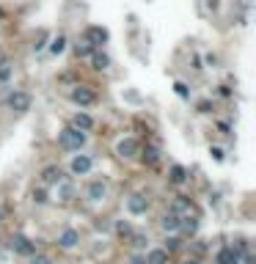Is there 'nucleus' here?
<instances>
[{"label": "nucleus", "instance_id": "obj_13", "mask_svg": "<svg viewBox=\"0 0 256 264\" xmlns=\"http://www.w3.org/2000/svg\"><path fill=\"white\" fill-rule=\"evenodd\" d=\"M107 195V185L102 179H97V182H91L89 185V201H102Z\"/></svg>", "mask_w": 256, "mask_h": 264}, {"label": "nucleus", "instance_id": "obj_25", "mask_svg": "<svg viewBox=\"0 0 256 264\" xmlns=\"http://www.w3.org/2000/svg\"><path fill=\"white\" fill-rule=\"evenodd\" d=\"M234 264H253V256L248 250H237L234 253Z\"/></svg>", "mask_w": 256, "mask_h": 264}, {"label": "nucleus", "instance_id": "obj_12", "mask_svg": "<svg viewBox=\"0 0 256 264\" xmlns=\"http://www.w3.org/2000/svg\"><path fill=\"white\" fill-rule=\"evenodd\" d=\"M61 179H64V173H61V168H58V165H47L44 171H42V185H44V187L58 185Z\"/></svg>", "mask_w": 256, "mask_h": 264}, {"label": "nucleus", "instance_id": "obj_11", "mask_svg": "<svg viewBox=\"0 0 256 264\" xmlns=\"http://www.w3.org/2000/svg\"><path fill=\"white\" fill-rule=\"evenodd\" d=\"M77 242H80V234L75 231V228H66V231H61V234H58V248H64V250L75 248Z\"/></svg>", "mask_w": 256, "mask_h": 264}, {"label": "nucleus", "instance_id": "obj_19", "mask_svg": "<svg viewBox=\"0 0 256 264\" xmlns=\"http://www.w3.org/2000/svg\"><path fill=\"white\" fill-rule=\"evenodd\" d=\"M138 154L144 157L146 165H157V162H160V149L157 146H146L144 152H138Z\"/></svg>", "mask_w": 256, "mask_h": 264}, {"label": "nucleus", "instance_id": "obj_16", "mask_svg": "<svg viewBox=\"0 0 256 264\" xmlns=\"http://www.w3.org/2000/svg\"><path fill=\"white\" fill-rule=\"evenodd\" d=\"M168 259H171V253L163 248H154L149 250V256H146V264H168Z\"/></svg>", "mask_w": 256, "mask_h": 264}, {"label": "nucleus", "instance_id": "obj_26", "mask_svg": "<svg viewBox=\"0 0 256 264\" xmlns=\"http://www.w3.org/2000/svg\"><path fill=\"white\" fill-rule=\"evenodd\" d=\"M179 245H182V240H179V237H168V240H165V248H163V250H168V253H174V250H179Z\"/></svg>", "mask_w": 256, "mask_h": 264}, {"label": "nucleus", "instance_id": "obj_1", "mask_svg": "<svg viewBox=\"0 0 256 264\" xmlns=\"http://www.w3.org/2000/svg\"><path fill=\"white\" fill-rule=\"evenodd\" d=\"M58 146L64 152H80L86 146V132L77 130V127H66V130L58 132Z\"/></svg>", "mask_w": 256, "mask_h": 264}, {"label": "nucleus", "instance_id": "obj_17", "mask_svg": "<svg viewBox=\"0 0 256 264\" xmlns=\"http://www.w3.org/2000/svg\"><path fill=\"white\" fill-rule=\"evenodd\" d=\"M168 182H171V185H185V182H187V171L182 165H171V171H168Z\"/></svg>", "mask_w": 256, "mask_h": 264}, {"label": "nucleus", "instance_id": "obj_18", "mask_svg": "<svg viewBox=\"0 0 256 264\" xmlns=\"http://www.w3.org/2000/svg\"><path fill=\"white\" fill-rule=\"evenodd\" d=\"M179 215H174V212H165L163 215V220H160V226H163V231H179Z\"/></svg>", "mask_w": 256, "mask_h": 264}, {"label": "nucleus", "instance_id": "obj_21", "mask_svg": "<svg viewBox=\"0 0 256 264\" xmlns=\"http://www.w3.org/2000/svg\"><path fill=\"white\" fill-rule=\"evenodd\" d=\"M97 50V47H91L86 39H77V44H75V52H77V58H91V52Z\"/></svg>", "mask_w": 256, "mask_h": 264}, {"label": "nucleus", "instance_id": "obj_37", "mask_svg": "<svg viewBox=\"0 0 256 264\" xmlns=\"http://www.w3.org/2000/svg\"><path fill=\"white\" fill-rule=\"evenodd\" d=\"M0 220H3V209H0Z\"/></svg>", "mask_w": 256, "mask_h": 264}, {"label": "nucleus", "instance_id": "obj_22", "mask_svg": "<svg viewBox=\"0 0 256 264\" xmlns=\"http://www.w3.org/2000/svg\"><path fill=\"white\" fill-rule=\"evenodd\" d=\"M64 50H66V36H64V33H58V36L52 39V44H50V52H52V55H61Z\"/></svg>", "mask_w": 256, "mask_h": 264}, {"label": "nucleus", "instance_id": "obj_3", "mask_svg": "<svg viewBox=\"0 0 256 264\" xmlns=\"http://www.w3.org/2000/svg\"><path fill=\"white\" fill-rule=\"evenodd\" d=\"M83 39L89 42L91 47H105L107 39H110V33H107V28H102V25H89V28L83 31Z\"/></svg>", "mask_w": 256, "mask_h": 264}, {"label": "nucleus", "instance_id": "obj_30", "mask_svg": "<svg viewBox=\"0 0 256 264\" xmlns=\"http://www.w3.org/2000/svg\"><path fill=\"white\" fill-rule=\"evenodd\" d=\"M31 264H52V261L47 259V256H36V253H33L31 256Z\"/></svg>", "mask_w": 256, "mask_h": 264}, {"label": "nucleus", "instance_id": "obj_27", "mask_svg": "<svg viewBox=\"0 0 256 264\" xmlns=\"http://www.w3.org/2000/svg\"><path fill=\"white\" fill-rule=\"evenodd\" d=\"M116 234H119V237H130V234H132L130 223H127V220H119V223H116Z\"/></svg>", "mask_w": 256, "mask_h": 264}, {"label": "nucleus", "instance_id": "obj_36", "mask_svg": "<svg viewBox=\"0 0 256 264\" xmlns=\"http://www.w3.org/2000/svg\"><path fill=\"white\" fill-rule=\"evenodd\" d=\"M3 17H6V14H3V9H0V19H3Z\"/></svg>", "mask_w": 256, "mask_h": 264}, {"label": "nucleus", "instance_id": "obj_14", "mask_svg": "<svg viewBox=\"0 0 256 264\" xmlns=\"http://www.w3.org/2000/svg\"><path fill=\"white\" fill-rule=\"evenodd\" d=\"M91 64H94V69H97V72H105V69H110V55H107V52L94 50L91 52Z\"/></svg>", "mask_w": 256, "mask_h": 264}, {"label": "nucleus", "instance_id": "obj_15", "mask_svg": "<svg viewBox=\"0 0 256 264\" xmlns=\"http://www.w3.org/2000/svg\"><path fill=\"white\" fill-rule=\"evenodd\" d=\"M72 127H77V130L89 132V130H94V119L89 116V113H75V119H72Z\"/></svg>", "mask_w": 256, "mask_h": 264}, {"label": "nucleus", "instance_id": "obj_34", "mask_svg": "<svg viewBox=\"0 0 256 264\" xmlns=\"http://www.w3.org/2000/svg\"><path fill=\"white\" fill-rule=\"evenodd\" d=\"M182 264H201V261L196 259V256H193V259H185V261H182Z\"/></svg>", "mask_w": 256, "mask_h": 264}, {"label": "nucleus", "instance_id": "obj_2", "mask_svg": "<svg viewBox=\"0 0 256 264\" xmlns=\"http://www.w3.org/2000/svg\"><path fill=\"white\" fill-rule=\"evenodd\" d=\"M69 99L75 105H80V107H89V105H94L97 102V91L94 88H89V85H75L69 91Z\"/></svg>", "mask_w": 256, "mask_h": 264}, {"label": "nucleus", "instance_id": "obj_6", "mask_svg": "<svg viewBox=\"0 0 256 264\" xmlns=\"http://www.w3.org/2000/svg\"><path fill=\"white\" fill-rule=\"evenodd\" d=\"M9 248L14 250V253H19V256H33V253H36V245H33L28 237H22V234H14V237H11Z\"/></svg>", "mask_w": 256, "mask_h": 264}, {"label": "nucleus", "instance_id": "obj_5", "mask_svg": "<svg viewBox=\"0 0 256 264\" xmlns=\"http://www.w3.org/2000/svg\"><path fill=\"white\" fill-rule=\"evenodd\" d=\"M138 152H140V143L135 138H121L119 143H116V154L121 160H132V157H138Z\"/></svg>", "mask_w": 256, "mask_h": 264}, {"label": "nucleus", "instance_id": "obj_31", "mask_svg": "<svg viewBox=\"0 0 256 264\" xmlns=\"http://www.w3.org/2000/svg\"><path fill=\"white\" fill-rule=\"evenodd\" d=\"M210 154H212V157L218 160V162L223 160V149H218V146H215V149H210Z\"/></svg>", "mask_w": 256, "mask_h": 264}, {"label": "nucleus", "instance_id": "obj_9", "mask_svg": "<svg viewBox=\"0 0 256 264\" xmlns=\"http://www.w3.org/2000/svg\"><path fill=\"white\" fill-rule=\"evenodd\" d=\"M171 212H174V215H179V218H187V215H196V207H193V201H190V198L179 195V198H174Z\"/></svg>", "mask_w": 256, "mask_h": 264}, {"label": "nucleus", "instance_id": "obj_29", "mask_svg": "<svg viewBox=\"0 0 256 264\" xmlns=\"http://www.w3.org/2000/svg\"><path fill=\"white\" fill-rule=\"evenodd\" d=\"M33 201H36V204H47V193L42 190V187H39V190H33Z\"/></svg>", "mask_w": 256, "mask_h": 264}, {"label": "nucleus", "instance_id": "obj_4", "mask_svg": "<svg viewBox=\"0 0 256 264\" xmlns=\"http://www.w3.org/2000/svg\"><path fill=\"white\" fill-rule=\"evenodd\" d=\"M31 94L28 91H11V97H9V107L14 113H28L31 110Z\"/></svg>", "mask_w": 256, "mask_h": 264}, {"label": "nucleus", "instance_id": "obj_8", "mask_svg": "<svg viewBox=\"0 0 256 264\" xmlns=\"http://www.w3.org/2000/svg\"><path fill=\"white\" fill-rule=\"evenodd\" d=\"M75 185L72 182H66V179H61L58 185H55V198L61 201V204H69V201H75Z\"/></svg>", "mask_w": 256, "mask_h": 264}, {"label": "nucleus", "instance_id": "obj_28", "mask_svg": "<svg viewBox=\"0 0 256 264\" xmlns=\"http://www.w3.org/2000/svg\"><path fill=\"white\" fill-rule=\"evenodd\" d=\"M44 42H47V31H39V36L36 39H33V50H42V47H44Z\"/></svg>", "mask_w": 256, "mask_h": 264}, {"label": "nucleus", "instance_id": "obj_35", "mask_svg": "<svg viewBox=\"0 0 256 264\" xmlns=\"http://www.w3.org/2000/svg\"><path fill=\"white\" fill-rule=\"evenodd\" d=\"M3 61H6V52H3V50H0V64H3Z\"/></svg>", "mask_w": 256, "mask_h": 264}, {"label": "nucleus", "instance_id": "obj_10", "mask_svg": "<svg viewBox=\"0 0 256 264\" xmlns=\"http://www.w3.org/2000/svg\"><path fill=\"white\" fill-rule=\"evenodd\" d=\"M91 165H94V160L89 157V154H77V157L72 160V173H75V176H86L91 171Z\"/></svg>", "mask_w": 256, "mask_h": 264}, {"label": "nucleus", "instance_id": "obj_33", "mask_svg": "<svg viewBox=\"0 0 256 264\" xmlns=\"http://www.w3.org/2000/svg\"><path fill=\"white\" fill-rule=\"evenodd\" d=\"M132 264H146V256H132Z\"/></svg>", "mask_w": 256, "mask_h": 264}, {"label": "nucleus", "instance_id": "obj_24", "mask_svg": "<svg viewBox=\"0 0 256 264\" xmlns=\"http://www.w3.org/2000/svg\"><path fill=\"white\" fill-rule=\"evenodd\" d=\"M146 242H149V240H146L144 234H130V245H132V248L144 250V248H146Z\"/></svg>", "mask_w": 256, "mask_h": 264}, {"label": "nucleus", "instance_id": "obj_7", "mask_svg": "<svg viewBox=\"0 0 256 264\" xmlns=\"http://www.w3.org/2000/svg\"><path fill=\"white\" fill-rule=\"evenodd\" d=\"M127 209H130V215H146L149 212V198L140 195V193L130 195V198H127Z\"/></svg>", "mask_w": 256, "mask_h": 264}, {"label": "nucleus", "instance_id": "obj_20", "mask_svg": "<svg viewBox=\"0 0 256 264\" xmlns=\"http://www.w3.org/2000/svg\"><path fill=\"white\" fill-rule=\"evenodd\" d=\"M212 264H234V250L232 248H220L218 253H215Z\"/></svg>", "mask_w": 256, "mask_h": 264}, {"label": "nucleus", "instance_id": "obj_23", "mask_svg": "<svg viewBox=\"0 0 256 264\" xmlns=\"http://www.w3.org/2000/svg\"><path fill=\"white\" fill-rule=\"evenodd\" d=\"M11 77H14V66H11L9 58H6L3 64H0V83H9Z\"/></svg>", "mask_w": 256, "mask_h": 264}, {"label": "nucleus", "instance_id": "obj_32", "mask_svg": "<svg viewBox=\"0 0 256 264\" xmlns=\"http://www.w3.org/2000/svg\"><path fill=\"white\" fill-rule=\"evenodd\" d=\"M177 94H179V97H187V88L182 85V83H177Z\"/></svg>", "mask_w": 256, "mask_h": 264}]
</instances>
